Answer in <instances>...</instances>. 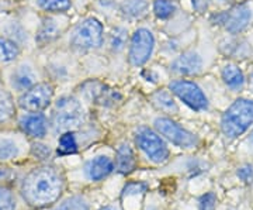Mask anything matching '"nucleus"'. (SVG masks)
<instances>
[{"label":"nucleus","instance_id":"1","mask_svg":"<svg viewBox=\"0 0 253 210\" xmlns=\"http://www.w3.org/2000/svg\"><path fill=\"white\" fill-rule=\"evenodd\" d=\"M65 189L63 175L52 166L33 169L23 179L21 195L33 208H45L54 205Z\"/></svg>","mask_w":253,"mask_h":210},{"label":"nucleus","instance_id":"2","mask_svg":"<svg viewBox=\"0 0 253 210\" xmlns=\"http://www.w3.org/2000/svg\"><path fill=\"white\" fill-rule=\"evenodd\" d=\"M253 126V99L238 98L221 117V131L228 140L244 136Z\"/></svg>","mask_w":253,"mask_h":210},{"label":"nucleus","instance_id":"3","mask_svg":"<svg viewBox=\"0 0 253 210\" xmlns=\"http://www.w3.org/2000/svg\"><path fill=\"white\" fill-rule=\"evenodd\" d=\"M210 21L211 24L222 28L226 34H231V36L242 34L253 23L252 1L244 0V1L234 3L228 9L211 14Z\"/></svg>","mask_w":253,"mask_h":210},{"label":"nucleus","instance_id":"4","mask_svg":"<svg viewBox=\"0 0 253 210\" xmlns=\"http://www.w3.org/2000/svg\"><path fill=\"white\" fill-rule=\"evenodd\" d=\"M84 111L81 102L71 96H63L55 105V113L51 126L55 133L72 131L83 123Z\"/></svg>","mask_w":253,"mask_h":210},{"label":"nucleus","instance_id":"5","mask_svg":"<svg viewBox=\"0 0 253 210\" xmlns=\"http://www.w3.org/2000/svg\"><path fill=\"white\" fill-rule=\"evenodd\" d=\"M135 143L145 157L154 164H163L169 159L170 151L159 133L149 127H139L135 131Z\"/></svg>","mask_w":253,"mask_h":210},{"label":"nucleus","instance_id":"6","mask_svg":"<svg viewBox=\"0 0 253 210\" xmlns=\"http://www.w3.org/2000/svg\"><path fill=\"white\" fill-rule=\"evenodd\" d=\"M154 124L156 131L165 138H168L174 146L184 150H191L200 144V140L196 134L190 133L189 130L183 128L179 123L173 121L169 117H158L155 119Z\"/></svg>","mask_w":253,"mask_h":210},{"label":"nucleus","instance_id":"7","mask_svg":"<svg viewBox=\"0 0 253 210\" xmlns=\"http://www.w3.org/2000/svg\"><path fill=\"white\" fill-rule=\"evenodd\" d=\"M169 89L173 95H176L186 106L194 111H206L210 106L207 95L203 92L197 83L180 79V81H173L169 85Z\"/></svg>","mask_w":253,"mask_h":210},{"label":"nucleus","instance_id":"8","mask_svg":"<svg viewBox=\"0 0 253 210\" xmlns=\"http://www.w3.org/2000/svg\"><path fill=\"white\" fill-rule=\"evenodd\" d=\"M71 44L78 50H94L103 44V26L96 18H86L73 31Z\"/></svg>","mask_w":253,"mask_h":210},{"label":"nucleus","instance_id":"9","mask_svg":"<svg viewBox=\"0 0 253 210\" xmlns=\"http://www.w3.org/2000/svg\"><path fill=\"white\" fill-rule=\"evenodd\" d=\"M155 47L154 34L146 28H138L132 34L129 46V62L134 66L144 65L152 55Z\"/></svg>","mask_w":253,"mask_h":210},{"label":"nucleus","instance_id":"10","mask_svg":"<svg viewBox=\"0 0 253 210\" xmlns=\"http://www.w3.org/2000/svg\"><path fill=\"white\" fill-rule=\"evenodd\" d=\"M52 95H54V88L51 83H36L33 88L24 92V95L18 101V105L21 109L27 111H40L45 109L51 103Z\"/></svg>","mask_w":253,"mask_h":210},{"label":"nucleus","instance_id":"11","mask_svg":"<svg viewBox=\"0 0 253 210\" xmlns=\"http://www.w3.org/2000/svg\"><path fill=\"white\" fill-rule=\"evenodd\" d=\"M219 51L232 59H248L253 56L252 44L245 37H242V34H228L225 38H222L219 41Z\"/></svg>","mask_w":253,"mask_h":210},{"label":"nucleus","instance_id":"12","mask_svg":"<svg viewBox=\"0 0 253 210\" xmlns=\"http://www.w3.org/2000/svg\"><path fill=\"white\" fill-rule=\"evenodd\" d=\"M82 169L89 182H101L114 172L116 164L109 156H97L86 161Z\"/></svg>","mask_w":253,"mask_h":210},{"label":"nucleus","instance_id":"13","mask_svg":"<svg viewBox=\"0 0 253 210\" xmlns=\"http://www.w3.org/2000/svg\"><path fill=\"white\" fill-rule=\"evenodd\" d=\"M204 61L201 58V55L194 52V51H187L183 52L180 56H177L170 65V69L177 75H197L203 71Z\"/></svg>","mask_w":253,"mask_h":210},{"label":"nucleus","instance_id":"14","mask_svg":"<svg viewBox=\"0 0 253 210\" xmlns=\"http://www.w3.org/2000/svg\"><path fill=\"white\" fill-rule=\"evenodd\" d=\"M18 124H20V128L27 136L37 138V140H41V138L45 137L46 131H48L46 117L42 113H38V111H31V113L21 116Z\"/></svg>","mask_w":253,"mask_h":210},{"label":"nucleus","instance_id":"15","mask_svg":"<svg viewBox=\"0 0 253 210\" xmlns=\"http://www.w3.org/2000/svg\"><path fill=\"white\" fill-rule=\"evenodd\" d=\"M221 79L229 91L242 92L246 86V76L235 62H226L221 68Z\"/></svg>","mask_w":253,"mask_h":210},{"label":"nucleus","instance_id":"16","mask_svg":"<svg viewBox=\"0 0 253 210\" xmlns=\"http://www.w3.org/2000/svg\"><path fill=\"white\" fill-rule=\"evenodd\" d=\"M37 75L30 65H20L11 73V86L18 92H26L36 85Z\"/></svg>","mask_w":253,"mask_h":210},{"label":"nucleus","instance_id":"17","mask_svg":"<svg viewBox=\"0 0 253 210\" xmlns=\"http://www.w3.org/2000/svg\"><path fill=\"white\" fill-rule=\"evenodd\" d=\"M116 169L120 174H131L136 166V158L132 148L128 144H121L116 153Z\"/></svg>","mask_w":253,"mask_h":210},{"label":"nucleus","instance_id":"18","mask_svg":"<svg viewBox=\"0 0 253 210\" xmlns=\"http://www.w3.org/2000/svg\"><path fill=\"white\" fill-rule=\"evenodd\" d=\"M61 33V24L59 21L54 17L42 18V23L40 26V30L37 33V41L40 44H46L49 41L55 40Z\"/></svg>","mask_w":253,"mask_h":210},{"label":"nucleus","instance_id":"19","mask_svg":"<svg viewBox=\"0 0 253 210\" xmlns=\"http://www.w3.org/2000/svg\"><path fill=\"white\" fill-rule=\"evenodd\" d=\"M151 101L156 106V109H159L161 111H165V113H177L179 111V107L176 105V102L173 101L172 93L170 91H166V89H161V91H156L151 96Z\"/></svg>","mask_w":253,"mask_h":210},{"label":"nucleus","instance_id":"20","mask_svg":"<svg viewBox=\"0 0 253 210\" xmlns=\"http://www.w3.org/2000/svg\"><path fill=\"white\" fill-rule=\"evenodd\" d=\"M52 210H91L90 201L83 195H73L58 203Z\"/></svg>","mask_w":253,"mask_h":210},{"label":"nucleus","instance_id":"21","mask_svg":"<svg viewBox=\"0 0 253 210\" xmlns=\"http://www.w3.org/2000/svg\"><path fill=\"white\" fill-rule=\"evenodd\" d=\"M148 10V3L145 0H126L121 4L123 14L129 18L142 17Z\"/></svg>","mask_w":253,"mask_h":210},{"label":"nucleus","instance_id":"22","mask_svg":"<svg viewBox=\"0 0 253 210\" xmlns=\"http://www.w3.org/2000/svg\"><path fill=\"white\" fill-rule=\"evenodd\" d=\"M78 153V141L73 131H65L61 134L58 141V154L61 156H71Z\"/></svg>","mask_w":253,"mask_h":210},{"label":"nucleus","instance_id":"23","mask_svg":"<svg viewBox=\"0 0 253 210\" xmlns=\"http://www.w3.org/2000/svg\"><path fill=\"white\" fill-rule=\"evenodd\" d=\"M18 54H20V48H18L16 41L4 38V37H0V61L1 62L14 61L18 56Z\"/></svg>","mask_w":253,"mask_h":210},{"label":"nucleus","instance_id":"24","mask_svg":"<svg viewBox=\"0 0 253 210\" xmlns=\"http://www.w3.org/2000/svg\"><path fill=\"white\" fill-rule=\"evenodd\" d=\"M20 147L14 138L0 137V161H9L17 158Z\"/></svg>","mask_w":253,"mask_h":210},{"label":"nucleus","instance_id":"25","mask_svg":"<svg viewBox=\"0 0 253 210\" xmlns=\"http://www.w3.org/2000/svg\"><path fill=\"white\" fill-rule=\"evenodd\" d=\"M154 11L158 18H170L177 11V6L172 0H155Z\"/></svg>","mask_w":253,"mask_h":210},{"label":"nucleus","instance_id":"26","mask_svg":"<svg viewBox=\"0 0 253 210\" xmlns=\"http://www.w3.org/2000/svg\"><path fill=\"white\" fill-rule=\"evenodd\" d=\"M38 6L49 13H63L71 9V0H37Z\"/></svg>","mask_w":253,"mask_h":210},{"label":"nucleus","instance_id":"27","mask_svg":"<svg viewBox=\"0 0 253 210\" xmlns=\"http://www.w3.org/2000/svg\"><path fill=\"white\" fill-rule=\"evenodd\" d=\"M148 191V183L145 182H129L126 183L121 192V201L126 202L131 198L142 196Z\"/></svg>","mask_w":253,"mask_h":210},{"label":"nucleus","instance_id":"28","mask_svg":"<svg viewBox=\"0 0 253 210\" xmlns=\"http://www.w3.org/2000/svg\"><path fill=\"white\" fill-rule=\"evenodd\" d=\"M14 114V105L7 92L0 91V123L7 121Z\"/></svg>","mask_w":253,"mask_h":210},{"label":"nucleus","instance_id":"29","mask_svg":"<svg viewBox=\"0 0 253 210\" xmlns=\"http://www.w3.org/2000/svg\"><path fill=\"white\" fill-rule=\"evenodd\" d=\"M126 40H128V33L124 27H116L111 31V36H110V46L113 51H121L126 44Z\"/></svg>","mask_w":253,"mask_h":210},{"label":"nucleus","instance_id":"30","mask_svg":"<svg viewBox=\"0 0 253 210\" xmlns=\"http://www.w3.org/2000/svg\"><path fill=\"white\" fill-rule=\"evenodd\" d=\"M0 210H16L14 193L7 188H0Z\"/></svg>","mask_w":253,"mask_h":210},{"label":"nucleus","instance_id":"31","mask_svg":"<svg viewBox=\"0 0 253 210\" xmlns=\"http://www.w3.org/2000/svg\"><path fill=\"white\" fill-rule=\"evenodd\" d=\"M215 208H217V195L215 193H204L199 199V210H215Z\"/></svg>","mask_w":253,"mask_h":210},{"label":"nucleus","instance_id":"32","mask_svg":"<svg viewBox=\"0 0 253 210\" xmlns=\"http://www.w3.org/2000/svg\"><path fill=\"white\" fill-rule=\"evenodd\" d=\"M33 154L34 157H37L38 159L41 161H45L51 157V148L45 144H40V143H36L33 144Z\"/></svg>","mask_w":253,"mask_h":210},{"label":"nucleus","instance_id":"33","mask_svg":"<svg viewBox=\"0 0 253 210\" xmlns=\"http://www.w3.org/2000/svg\"><path fill=\"white\" fill-rule=\"evenodd\" d=\"M7 33L14 38L16 43H17V41H24V40H27V33L23 30L21 26H18L17 23H11L9 26V28H7Z\"/></svg>","mask_w":253,"mask_h":210},{"label":"nucleus","instance_id":"34","mask_svg":"<svg viewBox=\"0 0 253 210\" xmlns=\"http://www.w3.org/2000/svg\"><path fill=\"white\" fill-rule=\"evenodd\" d=\"M238 178L246 183H251L253 181V166L252 165H244L238 169Z\"/></svg>","mask_w":253,"mask_h":210},{"label":"nucleus","instance_id":"35","mask_svg":"<svg viewBox=\"0 0 253 210\" xmlns=\"http://www.w3.org/2000/svg\"><path fill=\"white\" fill-rule=\"evenodd\" d=\"M100 210H123L120 206L117 205H106V206H103Z\"/></svg>","mask_w":253,"mask_h":210},{"label":"nucleus","instance_id":"36","mask_svg":"<svg viewBox=\"0 0 253 210\" xmlns=\"http://www.w3.org/2000/svg\"><path fill=\"white\" fill-rule=\"evenodd\" d=\"M246 82L249 83V88H251V91H252L253 93V72L249 73V76L246 78Z\"/></svg>","mask_w":253,"mask_h":210},{"label":"nucleus","instance_id":"37","mask_svg":"<svg viewBox=\"0 0 253 210\" xmlns=\"http://www.w3.org/2000/svg\"><path fill=\"white\" fill-rule=\"evenodd\" d=\"M9 174V171L6 169V168H0V179H3V178H6Z\"/></svg>","mask_w":253,"mask_h":210},{"label":"nucleus","instance_id":"38","mask_svg":"<svg viewBox=\"0 0 253 210\" xmlns=\"http://www.w3.org/2000/svg\"><path fill=\"white\" fill-rule=\"evenodd\" d=\"M219 1H224V3H229V1H235V0H219Z\"/></svg>","mask_w":253,"mask_h":210},{"label":"nucleus","instance_id":"39","mask_svg":"<svg viewBox=\"0 0 253 210\" xmlns=\"http://www.w3.org/2000/svg\"><path fill=\"white\" fill-rule=\"evenodd\" d=\"M249 140L253 143V130H252V133H251V137H249Z\"/></svg>","mask_w":253,"mask_h":210}]
</instances>
